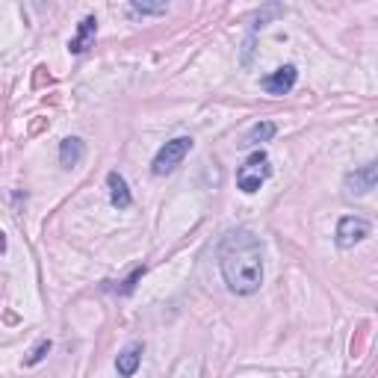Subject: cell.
I'll list each match as a JSON object with an SVG mask.
<instances>
[{"label": "cell", "mask_w": 378, "mask_h": 378, "mask_svg": "<svg viewBox=\"0 0 378 378\" xmlns=\"http://www.w3.org/2000/svg\"><path fill=\"white\" fill-rule=\"evenodd\" d=\"M107 186H110V204H112V207L128 210V207L133 204L130 189H128V181H124L119 172H110V175H107Z\"/></svg>", "instance_id": "cell-8"}, {"label": "cell", "mask_w": 378, "mask_h": 378, "mask_svg": "<svg viewBox=\"0 0 378 378\" xmlns=\"http://www.w3.org/2000/svg\"><path fill=\"white\" fill-rule=\"evenodd\" d=\"M219 266L230 292L251 296L263 284V246L248 228H230L219 239Z\"/></svg>", "instance_id": "cell-1"}, {"label": "cell", "mask_w": 378, "mask_h": 378, "mask_svg": "<svg viewBox=\"0 0 378 378\" xmlns=\"http://www.w3.org/2000/svg\"><path fill=\"white\" fill-rule=\"evenodd\" d=\"M83 154H86V145L77 136H68V139L59 142V163L62 169H71V166H77L83 160Z\"/></svg>", "instance_id": "cell-10"}, {"label": "cell", "mask_w": 378, "mask_h": 378, "mask_svg": "<svg viewBox=\"0 0 378 378\" xmlns=\"http://www.w3.org/2000/svg\"><path fill=\"white\" fill-rule=\"evenodd\" d=\"M130 12L133 15H166V3H139V0H133Z\"/></svg>", "instance_id": "cell-12"}, {"label": "cell", "mask_w": 378, "mask_h": 378, "mask_svg": "<svg viewBox=\"0 0 378 378\" xmlns=\"http://www.w3.org/2000/svg\"><path fill=\"white\" fill-rule=\"evenodd\" d=\"M48 352H50V340H41V343L36 346V349H33V355H30V358H27V366H36L41 358H45Z\"/></svg>", "instance_id": "cell-14"}, {"label": "cell", "mask_w": 378, "mask_h": 378, "mask_svg": "<svg viewBox=\"0 0 378 378\" xmlns=\"http://www.w3.org/2000/svg\"><path fill=\"white\" fill-rule=\"evenodd\" d=\"M142 275H145V266H139V269H133V275L128 278V281H121V287H115V292L119 296H130V292L136 290V284L142 281Z\"/></svg>", "instance_id": "cell-13"}, {"label": "cell", "mask_w": 378, "mask_h": 378, "mask_svg": "<svg viewBox=\"0 0 378 378\" xmlns=\"http://www.w3.org/2000/svg\"><path fill=\"white\" fill-rule=\"evenodd\" d=\"M94 33H98V18L86 15L80 21V27H77V36L68 41V50H71V54H83V50H89V45L94 41Z\"/></svg>", "instance_id": "cell-7"}, {"label": "cell", "mask_w": 378, "mask_h": 378, "mask_svg": "<svg viewBox=\"0 0 378 378\" xmlns=\"http://www.w3.org/2000/svg\"><path fill=\"white\" fill-rule=\"evenodd\" d=\"M370 230H372V225L366 222V219H361V216H343L340 222H337V246L340 248L358 246V243H364V239L370 237Z\"/></svg>", "instance_id": "cell-4"}, {"label": "cell", "mask_w": 378, "mask_h": 378, "mask_svg": "<svg viewBox=\"0 0 378 378\" xmlns=\"http://www.w3.org/2000/svg\"><path fill=\"white\" fill-rule=\"evenodd\" d=\"M3 251H6V234L0 230V255H3Z\"/></svg>", "instance_id": "cell-15"}, {"label": "cell", "mask_w": 378, "mask_h": 378, "mask_svg": "<svg viewBox=\"0 0 378 378\" xmlns=\"http://www.w3.org/2000/svg\"><path fill=\"white\" fill-rule=\"evenodd\" d=\"M272 175V169H269V157H266V151H255L248 157V160L239 166V172H237V186L243 189V192H257L260 186H263V181Z\"/></svg>", "instance_id": "cell-2"}, {"label": "cell", "mask_w": 378, "mask_h": 378, "mask_svg": "<svg viewBox=\"0 0 378 378\" xmlns=\"http://www.w3.org/2000/svg\"><path fill=\"white\" fill-rule=\"evenodd\" d=\"M192 151V139L189 136H177V139H172V142H166L160 151H157V157H154V163H151V172L154 175H169V172H175L177 166L183 163V157Z\"/></svg>", "instance_id": "cell-3"}, {"label": "cell", "mask_w": 378, "mask_h": 378, "mask_svg": "<svg viewBox=\"0 0 378 378\" xmlns=\"http://www.w3.org/2000/svg\"><path fill=\"white\" fill-rule=\"evenodd\" d=\"M296 80H299L296 66H284V68L275 71V74H269V77L260 80V86H263L269 94H287L292 86H296Z\"/></svg>", "instance_id": "cell-6"}, {"label": "cell", "mask_w": 378, "mask_h": 378, "mask_svg": "<svg viewBox=\"0 0 378 378\" xmlns=\"http://www.w3.org/2000/svg\"><path fill=\"white\" fill-rule=\"evenodd\" d=\"M375 181H378V166L366 163L352 175H346V195H366L370 189H375Z\"/></svg>", "instance_id": "cell-5"}, {"label": "cell", "mask_w": 378, "mask_h": 378, "mask_svg": "<svg viewBox=\"0 0 378 378\" xmlns=\"http://www.w3.org/2000/svg\"><path fill=\"white\" fill-rule=\"evenodd\" d=\"M142 364V343H130L128 349L119 355V361H115V370H119L121 378H130L136 370H139Z\"/></svg>", "instance_id": "cell-9"}, {"label": "cell", "mask_w": 378, "mask_h": 378, "mask_svg": "<svg viewBox=\"0 0 378 378\" xmlns=\"http://www.w3.org/2000/svg\"><path fill=\"white\" fill-rule=\"evenodd\" d=\"M275 133H278V128H275L272 121H257L255 128L248 130V136H246V142H243V145H260V142H269Z\"/></svg>", "instance_id": "cell-11"}]
</instances>
